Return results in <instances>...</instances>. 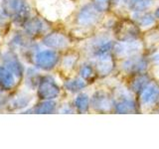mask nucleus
Returning a JSON list of instances; mask_svg holds the SVG:
<instances>
[{"instance_id":"obj_1","label":"nucleus","mask_w":159,"mask_h":149,"mask_svg":"<svg viewBox=\"0 0 159 149\" xmlns=\"http://www.w3.org/2000/svg\"><path fill=\"white\" fill-rule=\"evenodd\" d=\"M0 6L6 16L20 26L31 17V8L26 0H2Z\"/></svg>"},{"instance_id":"obj_2","label":"nucleus","mask_w":159,"mask_h":149,"mask_svg":"<svg viewBox=\"0 0 159 149\" xmlns=\"http://www.w3.org/2000/svg\"><path fill=\"white\" fill-rule=\"evenodd\" d=\"M103 8L97 3H88L79 10L76 16V23L80 27H92L102 18Z\"/></svg>"},{"instance_id":"obj_3","label":"nucleus","mask_w":159,"mask_h":149,"mask_svg":"<svg viewBox=\"0 0 159 149\" xmlns=\"http://www.w3.org/2000/svg\"><path fill=\"white\" fill-rule=\"evenodd\" d=\"M60 61V56L56 50H42L35 53L32 63L37 69L43 71H51L57 66Z\"/></svg>"},{"instance_id":"obj_4","label":"nucleus","mask_w":159,"mask_h":149,"mask_svg":"<svg viewBox=\"0 0 159 149\" xmlns=\"http://www.w3.org/2000/svg\"><path fill=\"white\" fill-rule=\"evenodd\" d=\"M61 88L52 76H42L37 87V96L41 101L55 99L60 96Z\"/></svg>"},{"instance_id":"obj_5","label":"nucleus","mask_w":159,"mask_h":149,"mask_svg":"<svg viewBox=\"0 0 159 149\" xmlns=\"http://www.w3.org/2000/svg\"><path fill=\"white\" fill-rule=\"evenodd\" d=\"M91 106L98 112H109L113 111L114 98L107 92L97 91L92 96Z\"/></svg>"},{"instance_id":"obj_6","label":"nucleus","mask_w":159,"mask_h":149,"mask_svg":"<svg viewBox=\"0 0 159 149\" xmlns=\"http://www.w3.org/2000/svg\"><path fill=\"white\" fill-rule=\"evenodd\" d=\"M22 27L23 32L31 39L45 35L49 29L48 23L41 17H30Z\"/></svg>"},{"instance_id":"obj_7","label":"nucleus","mask_w":159,"mask_h":149,"mask_svg":"<svg viewBox=\"0 0 159 149\" xmlns=\"http://www.w3.org/2000/svg\"><path fill=\"white\" fill-rule=\"evenodd\" d=\"M113 111L116 113H135L138 111L137 102L133 97L122 89V93L118 94L116 99H114Z\"/></svg>"},{"instance_id":"obj_8","label":"nucleus","mask_w":159,"mask_h":149,"mask_svg":"<svg viewBox=\"0 0 159 149\" xmlns=\"http://www.w3.org/2000/svg\"><path fill=\"white\" fill-rule=\"evenodd\" d=\"M42 43L49 49L60 51V50H65L69 47L70 40L64 33L53 31L44 35Z\"/></svg>"},{"instance_id":"obj_9","label":"nucleus","mask_w":159,"mask_h":149,"mask_svg":"<svg viewBox=\"0 0 159 149\" xmlns=\"http://www.w3.org/2000/svg\"><path fill=\"white\" fill-rule=\"evenodd\" d=\"M147 67H148L147 60L138 54L127 57L121 65V68L124 72L133 74L145 73Z\"/></svg>"},{"instance_id":"obj_10","label":"nucleus","mask_w":159,"mask_h":149,"mask_svg":"<svg viewBox=\"0 0 159 149\" xmlns=\"http://www.w3.org/2000/svg\"><path fill=\"white\" fill-rule=\"evenodd\" d=\"M2 65L7 68L10 72H12L15 76L18 78L20 82L22 81V79L24 78V67L22 63L20 62V60L18 59L17 55L15 54L14 51L10 50L9 52H6L2 56Z\"/></svg>"},{"instance_id":"obj_11","label":"nucleus","mask_w":159,"mask_h":149,"mask_svg":"<svg viewBox=\"0 0 159 149\" xmlns=\"http://www.w3.org/2000/svg\"><path fill=\"white\" fill-rule=\"evenodd\" d=\"M138 25L136 23H133L132 21L124 20L120 23L119 26H117L116 30V36L120 42H127L132 41V40H137L139 35Z\"/></svg>"},{"instance_id":"obj_12","label":"nucleus","mask_w":159,"mask_h":149,"mask_svg":"<svg viewBox=\"0 0 159 149\" xmlns=\"http://www.w3.org/2000/svg\"><path fill=\"white\" fill-rule=\"evenodd\" d=\"M141 49V44L137 40L127 42H117L114 43L112 53L119 58H127L136 55Z\"/></svg>"},{"instance_id":"obj_13","label":"nucleus","mask_w":159,"mask_h":149,"mask_svg":"<svg viewBox=\"0 0 159 149\" xmlns=\"http://www.w3.org/2000/svg\"><path fill=\"white\" fill-rule=\"evenodd\" d=\"M19 84L20 81L12 72H10L3 65L0 66V91L9 92L14 89Z\"/></svg>"},{"instance_id":"obj_14","label":"nucleus","mask_w":159,"mask_h":149,"mask_svg":"<svg viewBox=\"0 0 159 149\" xmlns=\"http://www.w3.org/2000/svg\"><path fill=\"white\" fill-rule=\"evenodd\" d=\"M113 69H114V62L112 58V53L97 58L96 72L98 76L107 77L112 73Z\"/></svg>"},{"instance_id":"obj_15","label":"nucleus","mask_w":159,"mask_h":149,"mask_svg":"<svg viewBox=\"0 0 159 149\" xmlns=\"http://www.w3.org/2000/svg\"><path fill=\"white\" fill-rule=\"evenodd\" d=\"M141 104L143 106H152L159 101V84L157 83L151 82L144 88V91L140 94Z\"/></svg>"},{"instance_id":"obj_16","label":"nucleus","mask_w":159,"mask_h":149,"mask_svg":"<svg viewBox=\"0 0 159 149\" xmlns=\"http://www.w3.org/2000/svg\"><path fill=\"white\" fill-rule=\"evenodd\" d=\"M32 102V96H30L27 93H20L9 99L6 103L7 109L10 111H20L25 107H27Z\"/></svg>"},{"instance_id":"obj_17","label":"nucleus","mask_w":159,"mask_h":149,"mask_svg":"<svg viewBox=\"0 0 159 149\" xmlns=\"http://www.w3.org/2000/svg\"><path fill=\"white\" fill-rule=\"evenodd\" d=\"M150 83H151L150 77L147 74L142 73V74H135V78L132 79L130 84V91L135 94H139L140 96L141 93L144 91V88Z\"/></svg>"},{"instance_id":"obj_18","label":"nucleus","mask_w":159,"mask_h":149,"mask_svg":"<svg viewBox=\"0 0 159 149\" xmlns=\"http://www.w3.org/2000/svg\"><path fill=\"white\" fill-rule=\"evenodd\" d=\"M133 18L135 23L138 25L139 27L142 28H147L150 27L155 23V19L156 17L150 12H134L133 14Z\"/></svg>"},{"instance_id":"obj_19","label":"nucleus","mask_w":159,"mask_h":149,"mask_svg":"<svg viewBox=\"0 0 159 149\" xmlns=\"http://www.w3.org/2000/svg\"><path fill=\"white\" fill-rule=\"evenodd\" d=\"M57 111V102L54 99H47V101H41L37 103L33 108H31V111L34 113H54Z\"/></svg>"},{"instance_id":"obj_20","label":"nucleus","mask_w":159,"mask_h":149,"mask_svg":"<svg viewBox=\"0 0 159 149\" xmlns=\"http://www.w3.org/2000/svg\"><path fill=\"white\" fill-rule=\"evenodd\" d=\"M87 87V81L81 77L79 78H73L64 83V88L66 91L72 93H79Z\"/></svg>"},{"instance_id":"obj_21","label":"nucleus","mask_w":159,"mask_h":149,"mask_svg":"<svg viewBox=\"0 0 159 149\" xmlns=\"http://www.w3.org/2000/svg\"><path fill=\"white\" fill-rule=\"evenodd\" d=\"M89 106H91V99L84 93H79V94L74 99V107L80 113L88 112Z\"/></svg>"},{"instance_id":"obj_22","label":"nucleus","mask_w":159,"mask_h":149,"mask_svg":"<svg viewBox=\"0 0 159 149\" xmlns=\"http://www.w3.org/2000/svg\"><path fill=\"white\" fill-rule=\"evenodd\" d=\"M41 77L42 76H40L36 70L30 68L26 73V82L25 83H26L27 86H29L30 88H35L38 87L40 79H41Z\"/></svg>"},{"instance_id":"obj_23","label":"nucleus","mask_w":159,"mask_h":149,"mask_svg":"<svg viewBox=\"0 0 159 149\" xmlns=\"http://www.w3.org/2000/svg\"><path fill=\"white\" fill-rule=\"evenodd\" d=\"M94 69L91 64H84L80 68V77L83 78L84 81H89L94 77Z\"/></svg>"},{"instance_id":"obj_24","label":"nucleus","mask_w":159,"mask_h":149,"mask_svg":"<svg viewBox=\"0 0 159 149\" xmlns=\"http://www.w3.org/2000/svg\"><path fill=\"white\" fill-rule=\"evenodd\" d=\"M77 56H75L74 54H69L67 56H65L62 62V66L65 70H72L75 65L77 63Z\"/></svg>"},{"instance_id":"obj_25","label":"nucleus","mask_w":159,"mask_h":149,"mask_svg":"<svg viewBox=\"0 0 159 149\" xmlns=\"http://www.w3.org/2000/svg\"><path fill=\"white\" fill-rule=\"evenodd\" d=\"M8 20H9V18L6 16V14L4 13L1 6H0V27L5 26V25L8 23Z\"/></svg>"},{"instance_id":"obj_26","label":"nucleus","mask_w":159,"mask_h":149,"mask_svg":"<svg viewBox=\"0 0 159 149\" xmlns=\"http://www.w3.org/2000/svg\"><path fill=\"white\" fill-rule=\"evenodd\" d=\"M74 108L75 107H71L70 106H66V104H65V106H63L61 108L59 109V111L60 112H63V113H72L73 111H74Z\"/></svg>"},{"instance_id":"obj_27","label":"nucleus","mask_w":159,"mask_h":149,"mask_svg":"<svg viewBox=\"0 0 159 149\" xmlns=\"http://www.w3.org/2000/svg\"><path fill=\"white\" fill-rule=\"evenodd\" d=\"M94 3H97L98 5H99L101 7H102L103 9H106V6L111 2V0H93Z\"/></svg>"},{"instance_id":"obj_28","label":"nucleus","mask_w":159,"mask_h":149,"mask_svg":"<svg viewBox=\"0 0 159 149\" xmlns=\"http://www.w3.org/2000/svg\"><path fill=\"white\" fill-rule=\"evenodd\" d=\"M152 61L156 64H159V54L158 55H155V56L152 57Z\"/></svg>"},{"instance_id":"obj_29","label":"nucleus","mask_w":159,"mask_h":149,"mask_svg":"<svg viewBox=\"0 0 159 149\" xmlns=\"http://www.w3.org/2000/svg\"><path fill=\"white\" fill-rule=\"evenodd\" d=\"M120 1H121V0H111V3L113 5V6H116V5Z\"/></svg>"},{"instance_id":"obj_30","label":"nucleus","mask_w":159,"mask_h":149,"mask_svg":"<svg viewBox=\"0 0 159 149\" xmlns=\"http://www.w3.org/2000/svg\"><path fill=\"white\" fill-rule=\"evenodd\" d=\"M154 16H155L157 19H159V7H157V8H156L155 12H154Z\"/></svg>"},{"instance_id":"obj_31","label":"nucleus","mask_w":159,"mask_h":149,"mask_svg":"<svg viewBox=\"0 0 159 149\" xmlns=\"http://www.w3.org/2000/svg\"><path fill=\"white\" fill-rule=\"evenodd\" d=\"M0 98H1V93H0Z\"/></svg>"},{"instance_id":"obj_32","label":"nucleus","mask_w":159,"mask_h":149,"mask_svg":"<svg viewBox=\"0 0 159 149\" xmlns=\"http://www.w3.org/2000/svg\"><path fill=\"white\" fill-rule=\"evenodd\" d=\"M0 57H1V53H0Z\"/></svg>"}]
</instances>
